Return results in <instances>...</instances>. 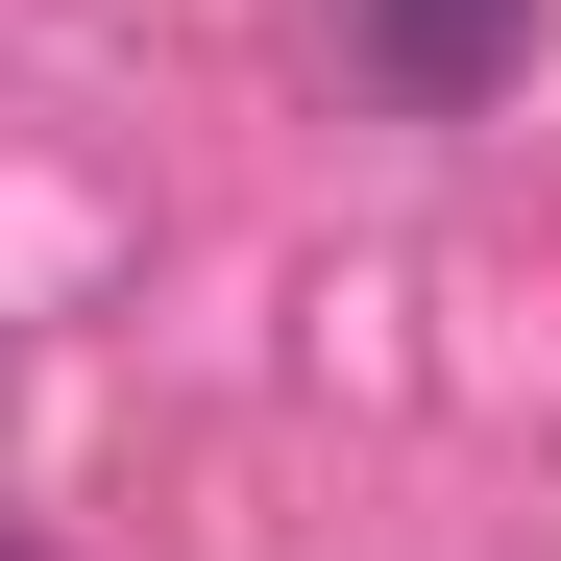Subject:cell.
I'll use <instances>...</instances> for the list:
<instances>
[{"instance_id":"cell-1","label":"cell","mask_w":561,"mask_h":561,"mask_svg":"<svg viewBox=\"0 0 561 561\" xmlns=\"http://www.w3.org/2000/svg\"><path fill=\"white\" fill-rule=\"evenodd\" d=\"M366 25V73H391V99H489V73L537 49V0H342Z\"/></svg>"}]
</instances>
